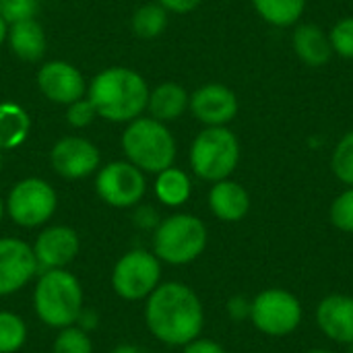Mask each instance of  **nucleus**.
Here are the masks:
<instances>
[{"label":"nucleus","instance_id":"nucleus-38","mask_svg":"<svg viewBox=\"0 0 353 353\" xmlns=\"http://www.w3.org/2000/svg\"><path fill=\"white\" fill-rule=\"evenodd\" d=\"M306 353H335V352H329V350H310V352Z\"/></svg>","mask_w":353,"mask_h":353},{"label":"nucleus","instance_id":"nucleus-29","mask_svg":"<svg viewBox=\"0 0 353 353\" xmlns=\"http://www.w3.org/2000/svg\"><path fill=\"white\" fill-rule=\"evenodd\" d=\"M333 54H339L345 60H353V17L337 21L329 33Z\"/></svg>","mask_w":353,"mask_h":353},{"label":"nucleus","instance_id":"nucleus-24","mask_svg":"<svg viewBox=\"0 0 353 353\" xmlns=\"http://www.w3.org/2000/svg\"><path fill=\"white\" fill-rule=\"evenodd\" d=\"M168 25V12L161 4H143L132 17V29L143 39H153L161 35Z\"/></svg>","mask_w":353,"mask_h":353},{"label":"nucleus","instance_id":"nucleus-11","mask_svg":"<svg viewBox=\"0 0 353 353\" xmlns=\"http://www.w3.org/2000/svg\"><path fill=\"white\" fill-rule=\"evenodd\" d=\"M33 246L19 238H0V296L23 290L37 273Z\"/></svg>","mask_w":353,"mask_h":353},{"label":"nucleus","instance_id":"nucleus-10","mask_svg":"<svg viewBox=\"0 0 353 353\" xmlns=\"http://www.w3.org/2000/svg\"><path fill=\"white\" fill-rule=\"evenodd\" d=\"M95 190L110 207L128 209L145 196L147 182L143 172L130 161H112L99 170Z\"/></svg>","mask_w":353,"mask_h":353},{"label":"nucleus","instance_id":"nucleus-39","mask_svg":"<svg viewBox=\"0 0 353 353\" xmlns=\"http://www.w3.org/2000/svg\"><path fill=\"white\" fill-rule=\"evenodd\" d=\"M2 215H4V203H2V199H0V219H2Z\"/></svg>","mask_w":353,"mask_h":353},{"label":"nucleus","instance_id":"nucleus-26","mask_svg":"<svg viewBox=\"0 0 353 353\" xmlns=\"http://www.w3.org/2000/svg\"><path fill=\"white\" fill-rule=\"evenodd\" d=\"M333 174L345 186H353V130L345 132L331 157Z\"/></svg>","mask_w":353,"mask_h":353},{"label":"nucleus","instance_id":"nucleus-21","mask_svg":"<svg viewBox=\"0 0 353 353\" xmlns=\"http://www.w3.org/2000/svg\"><path fill=\"white\" fill-rule=\"evenodd\" d=\"M29 128L31 118L21 105L12 101L0 103V151L19 147L27 139Z\"/></svg>","mask_w":353,"mask_h":353},{"label":"nucleus","instance_id":"nucleus-4","mask_svg":"<svg viewBox=\"0 0 353 353\" xmlns=\"http://www.w3.org/2000/svg\"><path fill=\"white\" fill-rule=\"evenodd\" d=\"M122 149L141 172L159 174L174 165L176 141L168 126L155 118H137L122 134Z\"/></svg>","mask_w":353,"mask_h":353},{"label":"nucleus","instance_id":"nucleus-17","mask_svg":"<svg viewBox=\"0 0 353 353\" xmlns=\"http://www.w3.org/2000/svg\"><path fill=\"white\" fill-rule=\"evenodd\" d=\"M209 207L211 213L228 223H236L244 219L250 211V196L246 188L230 178L213 182V188L209 192Z\"/></svg>","mask_w":353,"mask_h":353},{"label":"nucleus","instance_id":"nucleus-34","mask_svg":"<svg viewBox=\"0 0 353 353\" xmlns=\"http://www.w3.org/2000/svg\"><path fill=\"white\" fill-rule=\"evenodd\" d=\"M134 219H137V223H139L143 230H149V228L155 230V228L159 225V215H157V211H155L153 207H141V209L137 211Z\"/></svg>","mask_w":353,"mask_h":353},{"label":"nucleus","instance_id":"nucleus-7","mask_svg":"<svg viewBox=\"0 0 353 353\" xmlns=\"http://www.w3.org/2000/svg\"><path fill=\"white\" fill-rule=\"evenodd\" d=\"M161 283V261L143 248L128 250L112 271V288L122 300H147Z\"/></svg>","mask_w":353,"mask_h":353},{"label":"nucleus","instance_id":"nucleus-9","mask_svg":"<svg viewBox=\"0 0 353 353\" xmlns=\"http://www.w3.org/2000/svg\"><path fill=\"white\" fill-rule=\"evenodd\" d=\"M10 219L21 228H39L50 221L58 207L54 188L41 178H25L17 182L6 199Z\"/></svg>","mask_w":353,"mask_h":353},{"label":"nucleus","instance_id":"nucleus-18","mask_svg":"<svg viewBox=\"0 0 353 353\" xmlns=\"http://www.w3.org/2000/svg\"><path fill=\"white\" fill-rule=\"evenodd\" d=\"M298 58L308 66H323L333 56V46L329 35L314 23H302L296 27L292 37Z\"/></svg>","mask_w":353,"mask_h":353},{"label":"nucleus","instance_id":"nucleus-23","mask_svg":"<svg viewBox=\"0 0 353 353\" xmlns=\"http://www.w3.org/2000/svg\"><path fill=\"white\" fill-rule=\"evenodd\" d=\"M252 4L256 12L275 27L296 25L306 10V0H252Z\"/></svg>","mask_w":353,"mask_h":353},{"label":"nucleus","instance_id":"nucleus-16","mask_svg":"<svg viewBox=\"0 0 353 353\" xmlns=\"http://www.w3.org/2000/svg\"><path fill=\"white\" fill-rule=\"evenodd\" d=\"M316 325L325 337L335 343H353V298L331 294L316 306Z\"/></svg>","mask_w":353,"mask_h":353},{"label":"nucleus","instance_id":"nucleus-3","mask_svg":"<svg viewBox=\"0 0 353 353\" xmlns=\"http://www.w3.org/2000/svg\"><path fill=\"white\" fill-rule=\"evenodd\" d=\"M83 285L66 269L43 271L33 290L37 319L52 329H66L79 323L83 314Z\"/></svg>","mask_w":353,"mask_h":353},{"label":"nucleus","instance_id":"nucleus-27","mask_svg":"<svg viewBox=\"0 0 353 353\" xmlns=\"http://www.w3.org/2000/svg\"><path fill=\"white\" fill-rule=\"evenodd\" d=\"M52 353H93L89 331L74 327V325L60 329L58 337L54 339Z\"/></svg>","mask_w":353,"mask_h":353},{"label":"nucleus","instance_id":"nucleus-22","mask_svg":"<svg viewBox=\"0 0 353 353\" xmlns=\"http://www.w3.org/2000/svg\"><path fill=\"white\" fill-rule=\"evenodd\" d=\"M192 184L186 172L178 168H168L157 174L155 180V194L165 207H180L190 199Z\"/></svg>","mask_w":353,"mask_h":353},{"label":"nucleus","instance_id":"nucleus-15","mask_svg":"<svg viewBox=\"0 0 353 353\" xmlns=\"http://www.w3.org/2000/svg\"><path fill=\"white\" fill-rule=\"evenodd\" d=\"M37 85L50 101L64 105H70L85 93L83 74L72 64L62 60L43 64L37 72Z\"/></svg>","mask_w":353,"mask_h":353},{"label":"nucleus","instance_id":"nucleus-31","mask_svg":"<svg viewBox=\"0 0 353 353\" xmlns=\"http://www.w3.org/2000/svg\"><path fill=\"white\" fill-rule=\"evenodd\" d=\"M97 116V110L95 105L91 103V99H77L68 105V112H66V120L70 126L74 128H83V126H89Z\"/></svg>","mask_w":353,"mask_h":353},{"label":"nucleus","instance_id":"nucleus-2","mask_svg":"<svg viewBox=\"0 0 353 353\" xmlns=\"http://www.w3.org/2000/svg\"><path fill=\"white\" fill-rule=\"evenodd\" d=\"M89 99L97 116L110 122H132L149 103V87L145 79L124 66L105 68L89 87Z\"/></svg>","mask_w":353,"mask_h":353},{"label":"nucleus","instance_id":"nucleus-12","mask_svg":"<svg viewBox=\"0 0 353 353\" xmlns=\"http://www.w3.org/2000/svg\"><path fill=\"white\" fill-rule=\"evenodd\" d=\"M50 161L62 178L79 180L99 168V149L83 137H66L54 145Z\"/></svg>","mask_w":353,"mask_h":353},{"label":"nucleus","instance_id":"nucleus-5","mask_svg":"<svg viewBox=\"0 0 353 353\" xmlns=\"http://www.w3.org/2000/svg\"><path fill=\"white\" fill-rule=\"evenodd\" d=\"M207 225L188 213H176L159 221L153 234V254L168 265H188L207 248Z\"/></svg>","mask_w":353,"mask_h":353},{"label":"nucleus","instance_id":"nucleus-37","mask_svg":"<svg viewBox=\"0 0 353 353\" xmlns=\"http://www.w3.org/2000/svg\"><path fill=\"white\" fill-rule=\"evenodd\" d=\"M6 35H8V23L2 19V14H0V43L6 39Z\"/></svg>","mask_w":353,"mask_h":353},{"label":"nucleus","instance_id":"nucleus-30","mask_svg":"<svg viewBox=\"0 0 353 353\" xmlns=\"http://www.w3.org/2000/svg\"><path fill=\"white\" fill-rule=\"evenodd\" d=\"M39 0H0V14L10 25L25 19H35Z\"/></svg>","mask_w":353,"mask_h":353},{"label":"nucleus","instance_id":"nucleus-33","mask_svg":"<svg viewBox=\"0 0 353 353\" xmlns=\"http://www.w3.org/2000/svg\"><path fill=\"white\" fill-rule=\"evenodd\" d=\"M184 353H228V352H225V350H223V345H219L217 341L196 337V339H192L190 343H186V345H184Z\"/></svg>","mask_w":353,"mask_h":353},{"label":"nucleus","instance_id":"nucleus-14","mask_svg":"<svg viewBox=\"0 0 353 353\" xmlns=\"http://www.w3.org/2000/svg\"><path fill=\"white\" fill-rule=\"evenodd\" d=\"M196 120L207 126H225L238 114L236 93L221 83H207L196 89L188 101Z\"/></svg>","mask_w":353,"mask_h":353},{"label":"nucleus","instance_id":"nucleus-35","mask_svg":"<svg viewBox=\"0 0 353 353\" xmlns=\"http://www.w3.org/2000/svg\"><path fill=\"white\" fill-rule=\"evenodd\" d=\"M203 0H159V4L165 8V10H172V12H190L194 10Z\"/></svg>","mask_w":353,"mask_h":353},{"label":"nucleus","instance_id":"nucleus-1","mask_svg":"<svg viewBox=\"0 0 353 353\" xmlns=\"http://www.w3.org/2000/svg\"><path fill=\"white\" fill-rule=\"evenodd\" d=\"M149 333L165 345L184 347L201 337L205 325L203 302L196 292L180 281L159 283L145 304Z\"/></svg>","mask_w":353,"mask_h":353},{"label":"nucleus","instance_id":"nucleus-32","mask_svg":"<svg viewBox=\"0 0 353 353\" xmlns=\"http://www.w3.org/2000/svg\"><path fill=\"white\" fill-rule=\"evenodd\" d=\"M250 310H252V300L244 298V296H234L228 302V314L232 321L240 323V321H250Z\"/></svg>","mask_w":353,"mask_h":353},{"label":"nucleus","instance_id":"nucleus-36","mask_svg":"<svg viewBox=\"0 0 353 353\" xmlns=\"http://www.w3.org/2000/svg\"><path fill=\"white\" fill-rule=\"evenodd\" d=\"M110 353H143L137 345H128V343H124V345H118V347H114Z\"/></svg>","mask_w":353,"mask_h":353},{"label":"nucleus","instance_id":"nucleus-25","mask_svg":"<svg viewBox=\"0 0 353 353\" xmlns=\"http://www.w3.org/2000/svg\"><path fill=\"white\" fill-rule=\"evenodd\" d=\"M27 341L25 321L8 310H0V353H17Z\"/></svg>","mask_w":353,"mask_h":353},{"label":"nucleus","instance_id":"nucleus-19","mask_svg":"<svg viewBox=\"0 0 353 353\" xmlns=\"http://www.w3.org/2000/svg\"><path fill=\"white\" fill-rule=\"evenodd\" d=\"M6 37L10 50L25 62H35L46 54V33L35 19L10 23Z\"/></svg>","mask_w":353,"mask_h":353},{"label":"nucleus","instance_id":"nucleus-40","mask_svg":"<svg viewBox=\"0 0 353 353\" xmlns=\"http://www.w3.org/2000/svg\"><path fill=\"white\" fill-rule=\"evenodd\" d=\"M347 353H353V343H350V345H347Z\"/></svg>","mask_w":353,"mask_h":353},{"label":"nucleus","instance_id":"nucleus-6","mask_svg":"<svg viewBox=\"0 0 353 353\" xmlns=\"http://www.w3.org/2000/svg\"><path fill=\"white\" fill-rule=\"evenodd\" d=\"M240 161V143L225 126H207L190 147L192 172L207 182H219L234 174Z\"/></svg>","mask_w":353,"mask_h":353},{"label":"nucleus","instance_id":"nucleus-20","mask_svg":"<svg viewBox=\"0 0 353 353\" xmlns=\"http://www.w3.org/2000/svg\"><path fill=\"white\" fill-rule=\"evenodd\" d=\"M188 101L190 97L184 91V87H180L178 83H161L149 93L147 108L151 112V118L159 122H172L184 114Z\"/></svg>","mask_w":353,"mask_h":353},{"label":"nucleus","instance_id":"nucleus-41","mask_svg":"<svg viewBox=\"0 0 353 353\" xmlns=\"http://www.w3.org/2000/svg\"><path fill=\"white\" fill-rule=\"evenodd\" d=\"M2 163H4V159H2V151H0V170H2Z\"/></svg>","mask_w":353,"mask_h":353},{"label":"nucleus","instance_id":"nucleus-13","mask_svg":"<svg viewBox=\"0 0 353 353\" xmlns=\"http://www.w3.org/2000/svg\"><path fill=\"white\" fill-rule=\"evenodd\" d=\"M79 250H81L79 234L66 225L46 228L33 244V254L37 259V267L43 271L66 269L77 259Z\"/></svg>","mask_w":353,"mask_h":353},{"label":"nucleus","instance_id":"nucleus-8","mask_svg":"<svg viewBox=\"0 0 353 353\" xmlns=\"http://www.w3.org/2000/svg\"><path fill=\"white\" fill-rule=\"evenodd\" d=\"M250 323L269 337L292 335L302 323V304L300 300L281 288L263 290L252 300Z\"/></svg>","mask_w":353,"mask_h":353},{"label":"nucleus","instance_id":"nucleus-28","mask_svg":"<svg viewBox=\"0 0 353 353\" xmlns=\"http://www.w3.org/2000/svg\"><path fill=\"white\" fill-rule=\"evenodd\" d=\"M331 223L345 232V234H353V186H350L345 192H341L333 205H331Z\"/></svg>","mask_w":353,"mask_h":353}]
</instances>
